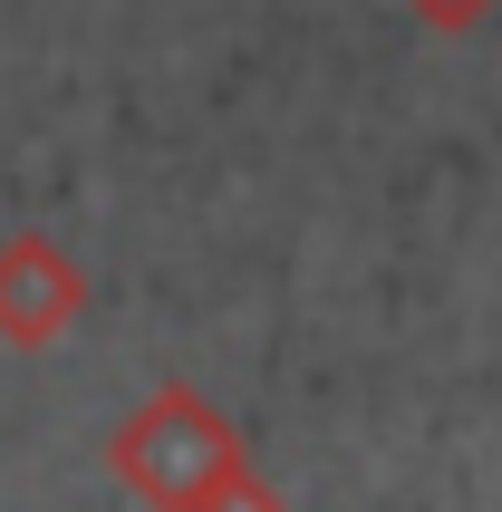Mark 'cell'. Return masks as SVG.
<instances>
[{
  "instance_id": "cell-1",
  "label": "cell",
  "mask_w": 502,
  "mask_h": 512,
  "mask_svg": "<svg viewBox=\"0 0 502 512\" xmlns=\"http://www.w3.org/2000/svg\"><path fill=\"white\" fill-rule=\"evenodd\" d=\"M107 464H116V484L145 493L155 512H203L232 474H251V464H242V435H232L194 387H155V397L116 426Z\"/></svg>"
},
{
  "instance_id": "cell-2",
  "label": "cell",
  "mask_w": 502,
  "mask_h": 512,
  "mask_svg": "<svg viewBox=\"0 0 502 512\" xmlns=\"http://www.w3.org/2000/svg\"><path fill=\"white\" fill-rule=\"evenodd\" d=\"M78 310H87V271L58 252V242L20 232V242L0 252V339L10 348H49Z\"/></svg>"
},
{
  "instance_id": "cell-3",
  "label": "cell",
  "mask_w": 502,
  "mask_h": 512,
  "mask_svg": "<svg viewBox=\"0 0 502 512\" xmlns=\"http://www.w3.org/2000/svg\"><path fill=\"white\" fill-rule=\"evenodd\" d=\"M425 10H435V20H464V0H425Z\"/></svg>"
}]
</instances>
